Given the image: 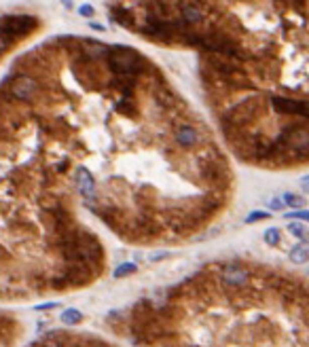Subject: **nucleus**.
Here are the masks:
<instances>
[{"mask_svg":"<svg viewBox=\"0 0 309 347\" xmlns=\"http://www.w3.org/2000/svg\"><path fill=\"white\" fill-rule=\"evenodd\" d=\"M220 311V347H309V280L250 265V278L224 288L212 275L199 290Z\"/></svg>","mask_w":309,"mask_h":347,"instance_id":"f257e3e1","label":"nucleus"},{"mask_svg":"<svg viewBox=\"0 0 309 347\" xmlns=\"http://www.w3.org/2000/svg\"><path fill=\"white\" fill-rule=\"evenodd\" d=\"M106 64H108V70L117 78H129V80L138 78L148 66V62L138 53V51H133L125 45L110 47L108 55H106Z\"/></svg>","mask_w":309,"mask_h":347,"instance_id":"f03ea898","label":"nucleus"},{"mask_svg":"<svg viewBox=\"0 0 309 347\" xmlns=\"http://www.w3.org/2000/svg\"><path fill=\"white\" fill-rule=\"evenodd\" d=\"M36 28H38V19L28 13H13V15H5L0 19V32L13 40H22V38L30 36Z\"/></svg>","mask_w":309,"mask_h":347,"instance_id":"7ed1b4c3","label":"nucleus"},{"mask_svg":"<svg viewBox=\"0 0 309 347\" xmlns=\"http://www.w3.org/2000/svg\"><path fill=\"white\" fill-rule=\"evenodd\" d=\"M40 91V83L30 76V74H19L11 80V85H9V94H11V98L19 100V102H32Z\"/></svg>","mask_w":309,"mask_h":347,"instance_id":"20e7f679","label":"nucleus"},{"mask_svg":"<svg viewBox=\"0 0 309 347\" xmlns=\"http://www.w3.org/2000/svg\"><path fill=\"white\" fill-rule=\"evenodd\" d=\"M174 142L184 148V150H191V148H201L203 144V138H201V131L191 125V123H180L174 127Z\"/></svg>","mask_w":309,"mask_h":347,"instance_id":"39448f33","label":"nucleus"},{"mask_svg":"<svg viewBox=\"0 0 309 347\" xmlns=\"http://www.w3.org/2000/svg\"><path fill=\"white\" fill-rule=\"evenodd\" d=\"M74 182H76V189L81 193V197H83L89 206L96 201V178H94V173H91L89 169L85 167H81L76 171V176H74Z\"/></svg>","mask_w":309,"mask_h":347,"instance_id":"423d86ee","label":"nucleus"},{"mask_svg":"<svg viewBox=\"0 0 309 347\" xmlns=\"http://www.w3.org/2000/svg\"><path fill=\"white\" fill-rule=\"evenodd\" d=\"M178 11H180V22L184 26H189V28L197 26L199 22H203V17H205L203 7L199 3H195V0H184Z\"/></svg>","mask_w":309,"mask_h":347,"instance_id":"0eeeda50","label":"nucleus"},{"mask_svg":"<svg viewBox=\"0 0 309 347\" xmlns=\"http://www.w3.org/2000/svg\"><path fill=\"white\" fill-rule=\"evenodd\" d=\"M110 17H112V22H115V24H119L123 28H129L131 32H133V28H136V17H133V13L127 11V9H121V7L112 9Z\"/></svg>","mask_w":309,"mask_h":347,"instance_id":"6e6552de","label":"nucleus"},{"mask_svg":"<svg viewBox=\"0 0 309 347\" xmlns=\"http://www.w3.org/2000/svg\"><path fill=\"white\" fill-rule=\"evenodd\" d=\"M136 271H138V265H136V263H131V261H125V263L117 265L115 271H112V275H115L117 280H123V278H127V275L136 273Z\"/></svg>","mask_w":309,"mask_h":347,"instance_id":"1a4fd4ad","label":"nucleus"},{"mask_svg":"<svg viewBox=\"0 0 309 347\" xmlns=\"http://www.w3.org/2000/svg\"><path fill=\"white\" fill-rule=\"evenodd\" d=\"M59 318L66 326H76V324L83 322V313H81L79 309H64Z\"/></svg>","mask_w":309,"mask_h":347,"instance_id":"9d476101","label":"nucleus"},{"mask_svg":"<svg viewBox=\"0 0 309 347\" xmlns=\"http://www.w3.org/2000/svg\"><path fill=\"white\" fill-rule=\"evenodd\" d=\"M76 13H79L81 17H85V19H91V17L96 15V7L89 5V3H83L81 7H76Z\"/></svg>","mask_w":309,"mask_h":347,"instance_id":"9b49d317","label":"nucleus"},{"mask_svg":"<svg viewBox=\"0 0 309 347\" xmlns=\"http://www.w3.org/2000/svg\"><path fill=\"white\" fill-rule=\"evenodd\" d=\"M13 43H15L13 38H9L7 34H3V32H0V57H3V55L7 53L9 49H11V45H13Z\"/></svg>","mask_w":309,"mask_h":347,"instance_id":"f8f14e48","label":"nucleus"},{"mask_svg":"<svg viewBox=\"0 0 309 347\" xmlns=\"http://www.w3.org/2000/svg\"><path fill=\"white\" fill-rule=\"evenodd\" d=\"M89 28H91V30H96V32H106V26H104V24H94V22H91V24H89Z\"/></svg>","mask_w":309,"mask_h":347,"instance_id":"ddd939ff","label":"nucleus"},{"mask_svg":"<svg viewBox=\"0 0 309 347\" xmlns=\"http://www.w3.org/2000/svg\"><path fill=\"white\" fill-rule=\"evenodd\" d=\"M57 307V303H45V305H38V311H43V309H55Z\"/></svg>","mask_w":309,"mask_h":347,"instance_id":"4468645a","label":"nucleus"},{"mask_svg":"<svg viewBox=\"0 0 309 347\" xmlns=\"http://www.w3.org/2000/svg\"><path fill=\"white\" fill-rule=\"evenodd\" d=\"M61 5H64L66 9H72V3H70V0H61Z\"/></svg>","mask_w":309,"mask_h":347,"instance_id":"2eb2a0df","label":"nucleus"},{"mask_svg":"<svg viewBox=\"0 0 309 347\" xmlns=\"http://www.w3.org/2000/svg\"><path fill=\"white\" fill-rule=\"evenodd\" d=\"M89 347H108L106 343H94V345H89Z\"/></svg>","mask_w":309,"mask_h":347,"instance_id":"dca6fc26","label":"nucleus"}]
</instances>
